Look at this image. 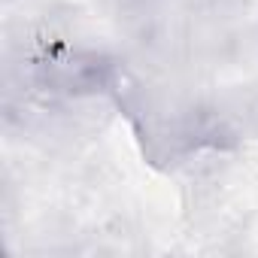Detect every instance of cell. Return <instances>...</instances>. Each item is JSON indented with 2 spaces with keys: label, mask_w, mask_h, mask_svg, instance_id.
Returning <instances> with one entry per match:
<instances>
[{
  "label": "cell",
  "mask_w": 258,
  "mask_h": 258,
  "mask_svg": "<svg viewBox=\"0 0 258 258\" xmlns=\"http://www.w3.org/2000/svg\"><path fill=\"white\" fill-rule=\"evenodd\" d=\"M40 79L61 94H97L112 82V64L85 49H58L37 61Z\"/></svg>",
  "instance_id": "1"
}]
</instances>
